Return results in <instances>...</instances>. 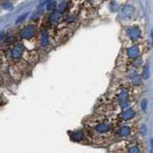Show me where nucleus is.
Masks as SVG:
<instances>
[{"instance_id":"12","label":"nucleus","mask_w":153,"mask_h":153,"mask_svg":"<svg viewBox=\"0 0 153 153\" xmlns=\"http://www.w3.org/2000/svg\"><path fill=\"white\" fill-rule=\"evenodd\" d=\"M128 153H140V148L137 145H133L129 148Z\"/></svg>"},{"instance_id":"9","label":"nucleus","mask_w":153,"mask_h":153,"mask_svg":"<svg viewBox=\"0 0 153 153\" xmlns=\"http://www.w3.org/2000/svg\"><path fill=\"white\" fill-rule=\"evenodd\" d=\"M83 137H84V135H83L82 131H81V130L76 131V132L72 133V135H71L72 140L74 142H81L83 139Z\"/></svg>"},{"instance_id":"2","label":"nucleus","mask_w":153,"mask_h":153,"mask_svg":"<svg viewBox=\"0 0 153 153\" xmlns=\"http://www.w3.org/2000/svg\"><path fill=\"white\" fill-rule=\"evenodd\" d=\"M120 14H121L122 18L125 19H128L131 16H133L134 14V8L130 5H125L120 10Z\"/></svg>"},{"instance_id":"8","label":"nucleus","mask_w":153,"mask_h":153,"mask_svg":"<svg viewBox=\"0 0 153 153\" xmlns=\"http://www.w3.org/2000/svg\"><path fill=\"white\" fill-rule=\"evenodd\" d=\"M131 132H132V129H131L130 126H127V125H125V126H122L121 128L119 129L118 131V135L120 137H127L129 136Z\"/></svg>"},{"instance_id":"14","label":"nucleus","mask_w":153,"mask_h":153,"mask_svg":"<svg viewBox=\"0 0 153 153\" xmlns=\"http://www.w3.org/2000/svg\"><path fill=\"white\" fill-rule=\"evenodd\" d=\"M66 7H67V3L64 1V2H63V4H62V3H61V4H60L59 9H60V10H64L65 8H66Z\"/></svg>"},{"instance_id":"1","label":"nucleus","mask_w":153,"mask_h":153,"mask_svg":"<svg viewBox=\"0 0 153 153\" xmlns=\"http://www.w3.org/2000/svg\"><path fill=\"white\" fill-rule=\"evenodd\" d=\"M36 28L34 25H29V26L25 27L22 31H21V36L25 39H30L35 35Z\"/></svg>"},{"instance_id":"10","label":"nucleus","mask_w":153,"mask_h":153,"mask_svg":"<svg viewBox=\"0 0 153 153\" xmlns=\"http://www.w3.org/2000/svg\"><path fill=\"white\" fill-rule=\"evenodd\" d=\"M41 44L43 46L48 44V32L47 31H43L41 34Z\"/></svg>"},{"instance_id":"7","label":"nucleus","mask_w":153,"mask_h":153,"mask_svg":"<svg viewBox=\"0 0 153 153\" xmlns=\"http://www.w3.org/2000/svg\"><path fill=\"white\" fill-rule=\"evenodd\" d=\"M140 54V49L138 46H132L130 48L127 49V56H128L131 59H134L139 56Z\"/></svg>"},{"instance_id":"6","label":"nucleus","mask_w":153,"mask_h":153,"mask_svg":"<svg viewBox=\"0 0 153 153\" xmlns=\"http://www.w3.org/2000/svg\"><path fill=\"white\" fill-rule=\"evenodd\" d=\"M135 115H136V113L133 109H131V108L125 109L122 114V120L125 122L129 121V120H132L134 117H135Z\"/></svg>"},{"instance_id":"11","label":"nucleus","mask_w":153,"mask_h":153,"mask_svg":"<svg viewBox=\"0 0 153 153\" xmlns=\"http://www.w3.org/2000/svg\"><path fill=\"white\" fill-rule=\"evenodd\" d=\"M56 5H57V3L55 2V1L49 2L48 4H47V10H48V11H53V10H55V8H56Z\"/></svg>"},{"instance_id":"4","label":"nucleus","mask_w":153,"mask_h":153,"mask_svg":"<svg viewBox=\"0 0 153 153\" xmlns=\"http://www.w3.org/2000/svg\"><path fill=\"white\" fill-rule=\"evenodd\" d=\"M127 34H128L129 38L131 39L137 40V39H139L141 36V31L137 26H133V27H130L128 30H127Z\"/></svg>"},{"instance_id":"3","label":"nucleus","mask_w":153,"mask_h":153,"mask_svg":"<svg viewBox=\"0 0 153 153\" xmlns=\"http://www.w3.org/2000/svg\"><path fill=\"white\" fill-rule=\"evenodd\" d=\"M23 52H24V48L22 45H16L12 49V52H11V55H12V57H13L14 59H19L21 57H22L23 55Z\"/></svg>"},{"instance_id":"13","label":"nucleus","mask_w":153,"mask_h":153,"mask_svg":"<svg viewBox=\"0 0 153 153\" xmlns=\"http://www.w3.org/2000/svg\"><path fill=\"white\" fill-rule=\"evenodd\" d=\"M147 103H148V101H147V99H144L143 101H142V103H141V107H142V109H143L144 111L147 110Z\"/></svg>"},{"instance_id":"5","label":"nucleus","mask_w":153,"mask_h":153,"mask_svg":"<svg viewBox=\"0 0 153 153\" xmlns=\"http://www.w3.org/2000/svg\"><path fill=\"white\" fill-rule=\"evenodd\" d=\"M111 129H112V125H110V123H100V125H98L96 127H95V130H96L97 132L100 133V134L107 133Z\"/></svg>"}]
</instances>
